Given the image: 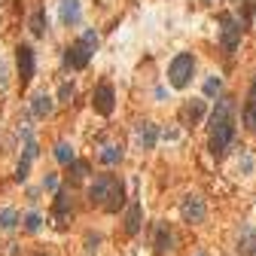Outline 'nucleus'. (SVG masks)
I'll return each mask as SVG.
<instances>
[{"mask_svg": "<svg viewBox=\"0 0 256 256\" xmlns=\"http://www.w3.org/2000/svg\"><path fill=\"white\" fill-rule=\"evenodd\" d=\"M217 91H219V76H211L204 83V95H217Z\"/></svg>", "mask_w": 256, "mask_h": 256, "instance_id": "b1692460", "label": "nucleus"}, {"mask_svg": "<svg viewBox=\"0 0 256 256\" xmlns=\"http://www.w3.org/2000/svg\"><path fill=\"white\" fill-rule=\"evenodd\" d=\"M180 217H183V223H189V226H199V223H204V217H207V207H204V201H201V195H195V192H189L183 199V204H180Z\"/></svg>", "mask_w": 256, "mask_h": 256, "instance_id": "423d86ee", "label": "nucleus"}, {"mask_svg": "<svg viewBox=\"0 0 256 256\" xmlns=\"http://www.w3.org/2000/svg\"><path fill=\"white\" fill-rule=\"evenodd\" d=\"M201 3H217V0H201Z\"/></svg>", "mask_w": 256, "mask_h": 256, "instance_id": "cd10ccee", "label": "nucleus"}, {"mask_svg": "<svg viewBox=\"0 0 256 256\" xmlns=\"http://www.w3.org/2000/svg\"><path fill=\"white\" fill-rule=\"evenodd\" d=\"M134 141L141 149H153L156 141H159V125L156 122H141L137 125V131H134Z\"/></svg>", "mask_w": 256, "mask_h": 256, "instance_id": "9b49d317", "label": "nucleus"}, {"mask_svg": "<svg viewBox=\"0 0 256 256\" xmlns=\"http://www.w3.org/2000/svg\"><path fill=\"white\" fill-rule=\"evenodd\" d=\"M58 98H61L64 104L71 101V98H73V83H64V86H61V95H58Z\"/></svg>", "mask_w": 256, "mask_h": 256, "instance_id": "393cba45", "label": "nucleus"}, {"mask_svg": "<svg viewBox=\"0 0 256 256\" xmlns=\"http://www.w3.org/2000/svg\"><path fill=\"white\" fill-rule=\"evenodd\" d=\"M238 253L241 256H253L256 253V235L250 229H241V235H238Z\"/></svg>", "mask_w": 256, "mask_h": 256, "instance_id": "dca6fc26", "label": "nucleus"}, {"mask_svg": "<svg viewBox=\"0 0 256 256\" xmlns=\"http://www.w3.org/2000/svg\"><path fill=\"white\" fill-rule=\"evenodd\" d=\"M43 186H46V189H55V186H58V177H55V174H49V177L43 180Z\"/></svg>", "mask_w": 256, "mask_h": 256, "instance_id": "a878e982", "label": "nucleus"}, {"mask_svg": "<svg viewBox=\"0 0 256 256\" xmlns=\"http://www.w3.org/2000/svg\"><path fill=\"white\" fill-rule=\"evenodd\" d=\"M192 76H195V55L192 52H180L171 61V67H168V83L183 91V89H189Z\"/></svg>", "mask_w": 256, "mask_h": 256, "instance_id": "20e7f679", "label": "nucleus"}, {"mask_svg": "<svg viewBox=\"0 0 256 256\" xmlns=\"http://www.w3.org/2000/svg\"><path fill=\"white\" fill-rule=\"evenodd\" d=\"M113 104H116L113 86L104 79V83H98L95 95H91V107H95V113H101V116H110V113H113Z\"/></svg>", "mask_w": 256, "mask_h": 256, "instance_id": "0eeeda50", "label": "nucleus"}, {"mask_svg": "<svg viewBox=\"0 0 256 256\" xmlns=\"http://www.w3.org/2000/svg\"><path fill=\"white\" fill-rule=\"evenodd\" d=\"M61 21L64 25H76L79 21V0H61Z\"/></svg>", "mask_w": 256, "mask_h": 256, "instance_id": "f3484780", "label": "nucleus"}, {"mask_svg": "<svg viewBox=\"0 0 256 256\" xmlns=\"http://www.w3.org/2000/svg\"><path fill=\"white\" fill-rule=\"evenodd\" d=\"M86 174H89V165H86V162H73V165H71V183H83Z\"/></svg>", "mask_w": 256, "mask_h": 256, "instance_id": "4be33fe9", "label": "nucleus"}, {"mask_svg": "<svg viewBox=\"0 0 256 256\" xmlns=\"http://www.w3.org/2000/svg\"><path fill=\"white\" fill-rule=\"evenodd\" d=\"M199 256H204V253H199Z\"/></svg>", "mask_w": 256, "mask_h": 256, "instance_id": "c85d7f7f", "label": "nucleus"}, {"mask_svg": "<svg viewBox=\"0 0 256 256\" xmlns=\"http://www.w3.org/2000/svg\"><path fill=\"white\" fill-rule=\"evenodd\" d=\"M95 46H98V34L95 31H86L73 46H67V49H64V64L71 67V71H83V67L89 64L91 52H95Z\"/></svg>", "mask_w": 256, "mask_h": 256, "instance_id": "7ed1b4c3", "label": "nucleus"}, {"mask_svg": "<svg viewBox=\"0 0 256 256\" xmlns=\"http://www.w3.org/2000/svg\"><path fill=\"white\" fill-rule=\"evenodd\" d=\"M16 223H18V214L13 207H3L0 211V229H16Z\"/></svg>", "mask_w": 256, "mask_h": 256, "instance_id": "412c9836", "label": "nucleus"}, {"mask_svg": "<svg viewBox=\"0 0 256 256\" xmlns=\"http://www.w3.org/2000/svg\"><path fill=\"white\" fill-rule=\"evenodd\" d=\"M201 116H204V101L192 98V101H186V104H183V110H180V122H183V125H199V122H201Z\"/></svg>", "mask_w": 256, "mask_h": 256, "instance_id": "f8f14e48", "label": "nucleus"}, {"mask_svg": "<svg viewBox=\"0 0 256 256\" xmlns=\"http://www.w3.org/2000/svg\"><path fill=\"white\" fill-rule=\"evenodd\" d=\"M6 86V79H3V64H0V89Z\"/></svg>", "mask_w": 256, "mask_h": 256, "instance_id": "bb28decb", "label": "nucleus"}, {"mask_svg": "<svg viewBox=\"0 0 256 256\" xmlns=\"http://www.w3.org/2000/svg\"><path fill=\"white\" fill-rule=\"evenodd\" d=\"M31 34H34V37H43V34H46V13H43V9L34 13V18H31Z\"/></svg>", "mask_w": 256, "mask_h": 256, "instance_id": "aec40b11", "label": "nucleus"}, {"mask_svg": "<svg viewBox=\"0 0 256 256\" xmlns=\"http://www.w3.org/2000/svg\"><path fill=\"white\" fill-rule=\"evenodd\" d=\"M40 223H43L40 214H28V217H25V229H28V232H40Z\"/></svg>", "mask_w": 256, "mask_h": 256, "instance_id": "5701e85b", "label": "nucleus"}, {"mask_svg": "<svg viewBox=\"0 0 256 256\" xmlns=\"http://www.w3.org/2000/svg\"><path fill=\"white\" fill-rule=\"evenodd\" d=\"M174 244H177V238H174L171 226H168V223H159V226H156V235H153L156 256H168V253H174Z\"/></svg>", "mask_w": 256, "mask_h": 256, "instance_id": "9d476101", "label": "nucleus"}, {"mask_svg": "<svg viewBox=\"0 0 256 256\" xmlns=\"http://www.w3.org/2000/svg\"><path fill=\"white\" fill-rule=\"evenodd\" d=\"M16 64H18V83H21V89H25L34 79V49L31 46L21 43L16 49Z\"/></svg>", "mask_w": 256, "mask_h": 256, "instance_id": "6e6552de", "label": "nucleus"}, {"mask_svg": "<svg viewBox=\"0 0 256 256\" xmlns=\"http://www.w3.org/2000/svg\"><path fill=\"white\" fill-rule=\"evenodd\" d=\"M89 201L107 214H116L125 204V183L119 177H113V174H101L89 186Z\"/></svg>", "mask_w": 256, "mask_h": 256, "instance_id": "f03ea898", "label": "nucleus"}, {"mask_svg": "<svg viewBox=\"0 0 256 256\" xmlns=\"http://www.w3.org/2000/svg\"><path fill=\"white\" fill-rule=\"evenodd\" d=\"M244 128L247 131H256V79L247 91V104H244Z\"/></svg>", "mask_w": 256, "mask_h": 256, "instance_id": "4468645a", "label": "nucleus"}, {"mask_svg": "<svg viewBox=\"0 0 256 256\" xmlns=\"http://www.w3.org/2000/svg\"><path fill=\"white\" fill-rule=\"evenodd\" d=\"M98 159L104 162V165H116V162H122V146H116V144H107L98 153Z\"/></svg>", "mask_w": 256, "mask_h": 256, "instance_id": "a211bd4d", "label": "nucleus"}, {"mask_svg": "<svg viewBox=\"0 0 256 256\" xmlns=\"http://www.w3.org/2000/svg\"><path fill=\"white\" fill-rule=\"evenodd\" d=\"M55 110V101H52V95H46V91H37L34 95V101H31V113L37 116V119H46Z\"/></svg>", "mask_w": 256, "mask_h": 256, "instance_id": "ddd939ff", "label": "nucleus"}, {"mask_svg": "<svg viewBox=\"0 0 256 256\" xmlns=\"http://www.w3.org/2000/svg\"><path fill=\"white\" fill-rule=\"evenodd\" d=\"M241 31H244V21H238L232 13H223V16H219V43H223V49H226L229 55L238 49Z\"/></svg>", "mask_w": 256, "mask_h": 256, "instance_id": "39448f33", "label": "nucleus"}, {"mask_svg": "<svg viewBox=\"0 0 256 256\" xmlns=\"http://www.w3.org/2000/svg\"><path fill=\"white\" fill-rule=\"evenodd\" d=\"M55 159L61 162V165H73V162H76V159H73V146L61 141V144L55 146Z\"/></svg>", "mask_w": 256, "mask_h": 256, "instance_id": "6ab92c4d", "label": "nucleus"}, {"mask_svg": "<svg viewBox=\"0 0 256 256\" xmlns=\"http://www.w3.org/2000/svg\"><path fill=\"white\" fill-rule=\"evenodd\" d=\"M141 204L137 201H131L128 204V211H125V235H137L141 232Z\"/></svg>", "mask_w": 256, "mask_h": 256, "instance_id": "2eb2a0df", "label": "nucleus"}, {"mask_svg": "<svg viewBox=\"0 0 256 256\" xmlns=\"http://www.w3.org/2000/svg\"><path fill=\"white\" fill-rule=\"evenodd\" d=\"M235 141V98L223 95L211 113V156L223 159Z\"/></svg>", "mask_w": 256, "mask_h": 256, "instance_id": "f257e3e1", "label": "nucleus"}, {"mask_svg": "<svg viewBox=\"0 0 256 256\" xmlns=\"http://www.w3.org/2000/svg\"><path fill=\"white\" fill-rule=\"evenodd\" d=\"M52 214L58 219V229H64L67 223H71V217H73V199H71V189H61L55 195V201H52Z\"/></svg>", "mask_w": 256, "mask_h": 256, "instance_id": "1a4fd4ad", "label": "nucleus"}]
</instances>
